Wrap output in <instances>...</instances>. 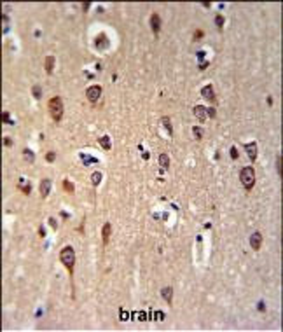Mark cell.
<instances>
[{
	"mask_svg": "<svg viewBox=\"0 0 283 332\" xmlns=\"http://www.w3.org/2000/svg\"><path fill=\"white\" fill-rule=\"evenodd\" d=\"M201 37H203V31H201V30H198V31H196V33H194V39L198 40V39H201Z\"/></svg>",
	"mask_w": 283,
	"mask_h": 332,
	"instance_id": "1f68e13d",
	"label": "cell"
},
{
	"mask_svg": "<svg viewBox=\"0 0 283 332\" xmlns=\"http://www.w3.org/2000/svg\"><path fill=\"white\" fill-rule=\"evenodd\" d=\"M47 108H49L51 117H53L56 123H60V121H61V117H63V100H61V98H60V96L51 98V100H49Z\"/></svg>",
	"mask_w": 283,
	"mask_h": 332,
	"instance_id": "7a4b0ae2",
	"label": "cell"
},
{
	"mask_svg": "<svg viewBox=\"0 0 283 332\" xmlns=\"http://www.w3.org/2000/svg\"><path fill=\"white\" fill-rule=\"evenodd\" d=\"M151 28H152V31H154L156 35L159 33V30H161V18H159V14H152L151 16Z\"/></svg>",
	"mask_w": 283,
	"mask_h": 332,
	"instance_id": "8992f818",
	"label": "cell"
},
{
	"mask_svg": "<svg viewBox=\"0 0 283 332\" xmlns=\"http://www.w3.org/2000/svg\"><path fill=\"white\" fill-rule=\"evenodd\" d=\"M206 115H210V117H215V115H217V110H215L213 107H210V108H206Z\"/></svg>",
	"mask_w": 283,
	"mask_h": 332,
	"instance_id": "484cf974",
	"label": "cell"
},
{
	"mask_svg": "<svg viewBox=\"0 0 283 332\" xmlns=\"http://www.w3.org/2000/svg\"><path fill=\"white\" fill-rule=\"evenodd\" d=\"M80 159L84 161V163H98V159H94L91 156H84V154H80Z\"/></svg>",
	"mask_w": 283,
	"mask_h": 332,
	"instance_id": "7402d4cb",
	"label": "cell"
},
{
	"mask_svg": "<svg viewBox=\"0 0 283 332\" xmlns=\"http://www.w3.org/2000/svg\"><path fill=\"white\" fill-rule=\"evenodd\" d=\"M192 133H194V137L198 138V140H199V138H203V129L198 128V126H196V128H192Z\"/></svg>",
	"mask_w": 283,
	"mask_h": 332,
	"instance_id": "603a6c76",
	"label": "cell"
},
{
	"mask_svg": "<svg viewBox=\"0 0 283 332\" xmlns=\"http://www.w3.org/2000/svg\"><path fill=\"white\" fill-rule=\"evenodd\" d=\"M4 142H5V145H11V143H12V142H11V138H9V137H7V138H5V140H4Z\"/></svg>",
	"mask_w": 283,
	"mask_h": 332,
	"instance_id": "e575fe53",
	"label": "cell"
},
{
	"mask_svg": "<svg viewBox=\"0 0 283 332\" xmlns=\"http://www.w3.org/2000/svg\"><path fill=\"white\" fill-rule=\"evenodd\" d=\"M161 123L164 124V128L168 129L170 137H171V135H173V128H171V123H170V119H168V117H163V119H161Z\"/></svg>",
	"mask_w": 283,
	"mask_h": 332,
	"instance_id": "ffe728a7",
	"label": "cell"
},
{
	"mask_svg": "<svg viewBox=\"0 0 283 332\" xmlns=\"http://www.w3.org/2000/svg\"><path fill=\"white\" fill-rule=\"evenodd\" d=\"M63 187H65V190L68 192V194H74L75 192V187H74V184H70V180H63Z\"/></svg>",
	"mask_w": 283,
	"mask_h": 332,
	"instance_id": "ac0fdd59",
	"label": "cell"
},
{
	"mask_svg": "<svg viewBox=\"0 0 283 332\" xmlns=\"http://www.w3.org/2000/svg\"><path fill=\"white\" fill-rule=\"evenodd\" d=\"M110 222H105V226H103V231H102V236H103V243H108V238H110Z\"/></svg>",
	"mask_w": 283,
	"mask_h": 332,
	"instance_id": "4fadbf2b",
	"label": "cell"
},
{
	"mask_svg": "<svg viewBox=\"0 0 283 332\" xmlns=\"http://www.w3.org/2000/svg\"><path fill=\"white\" fill-rule=\"evenodd\" d=\"M2 121H4V123H7V124H14L12 121L9 119V112H4V114H2Z\"/></svg>",
	"mask_w": 283,
	"mask_h": 332,
	"instance_id": "d4e9b609",
	"label": "cell"
},
{
	"mask_svg": "<svg viewBox=\"0 0 283 332\" xmlns=\"http://www.w3.org/2000/svg\"><path fill=\"white\" fill-rule=\"evenodd\" d=\"M98 142H100V145L103 147V149H105V151H108V149H110V138L107 137H102V138H98Z\"/></svg>",
	"mask_w": 283,
	"mask_h": 332,
	"instance_id": "e0dca14e",
	"label": "cell"
},
{
	"mask_svg": "<svg viewBox=\"0 0 283 332\" xmlns=\"http://www.w3.org/2000/svg\"><path fill=\"white\" fill-rule=\"evenodd\" d=\"M245 151H247L250 161H252V163H255V159H257V143L255 142L247 143V145H245Z\"/></svg>",
	"mask_w": 283,
	"mask_h": 332,
	"instance_id": "5b68a950",
	"label": "cell"
},
{
	"mask_svg": "<svg viewBox=\"0 0 283 332\" xmlns=\"http://www.w3.org/2000/svg\"><path fill=\"white\" fill-rule=\"evenodd\" d=\"M129 313H126V310H121V320H128Z\"/></svg>",
	"mask_w": 283,
	"mask_h": 332,
	"instance_id": "f546056e",
	"label": "cell"
},
{
	"mask_svg": "<svg viewBox=\"0 0 283 332\" xmlns=\"http://www.w3.org/2000/svg\"><path fill=\"white\" fill-rule=\"evenodd\" d=\"M281 166H283V159H281V156H278L276 157V171H278L280 177H281Z\"/></svg>",
	"mask_w": 283,
	"mask_h": 332,
	"instance_id": "44dd1931",
	"label": "cell"
},
{
	"mask_svg": "<svg viewBox=\"0 0 283 332\" xmlns=\"http://www.w3.org/2000/svg\"><path fill=\"white\" fill-rule=\"evenodd\" d=\"M239 180H241V184H243V187L247 190L252 189L253 184H255V171H253L252 166H245V168L239 171Z\"/></svg>",
	"mask_w": 283,
	"mask_h": 332,
	"instance_id": "3957f363",
	"label": "cell"
},
{
	"mask_svg": "<svg viewBox=\"0 0 283 332\" xmlns=\"http://www.w3.org/2000/svg\"><path fill=\"white\" fill-rule=\"evenodd\" d=\"M231 157H233V159H238V149H236V147H231Z\"/></svg>",
	"mask_w": 283,
	"mask_h": 332,
	"instance_id": "83f0119b",
	"label": "cell"
},
{
	"mask_svg": "<svg viewBox=\"0 0 283 332\" xmlns=\"http://www.w3.org/2000/svg\"><path fill=\"white\" fill-rule=\"evenodd\" d=\"M86 96H88V100L91 103L98 102L100 96H102V88H100V86H89V88L86 89Z\"/></svg>",
	"mask_w": 283,
	"mask_h": 332,
	"instance_id": "277c9868",
	"label": "cell"
},
{
	"mask_svg": "<svg viewBox=\"0 0 283 332\" xmlns=\"http://www.w3.org/2000/svg\"><path fill=\"white\" fill-rule=\"evenodd\" d=\"M39 234H40V236H46V231H44V227H40V229H39Z\"/></svg>",
	"mask_w": 283,
	"mask_h": 332,
	"instance_id": "836d02e7",
	"label": "cell"
},
{
	"mask_svg": "<svg viewBox=\"0 0 283 332\" xmlns=\"http://www.w3.org/2000/svg\"><path fill=\"white\" fill-rule=\"evenodd\" d=\"M259 310H261V311L266 310V308H264V302H259Z\"/></svg>",
	"mask_w": 283,
	"mask_h": 332,
	"instance_id": "d590c367",
	"label": "cell"
},
{
	"mask_svg": "<svg viewBox=\"0 0 283 332\" xmlns=\"http://www.w3.org/2000/svg\"><path fill=\"white\" fill-rule=\"evenodd\" d=\"M49 224H51V226H53V229H56V227H58V224H56V220H54V219H53V217L49 219Z\"/></svg>",
	"mask_w": 283,
	"mask_h": 332,
	"instance_id": "d6a6232c",
	"label": "cell"
},
{
	"mask_svg": "<svg viewBox=\"0 0 283 332\" xmlns=\"http://www.w3.org/2000/svg\"><path fill=\"white\" fill-rule=\"evenodd\" d=\"M18 187L21 192H25V194H30L31 192V185H30V182L26 180V178H19V182H18Z\"/></svg>",
	"mask_w": 283,
	"mask_h": 332,
	"instance_id": "9c48e42d",
	"label": "cell"
},
{
	"mask_svg": "<svg viewBox=\"0 0 283 332\" xmlns=\"http://www.w3.org/2000/svg\"><path fill=\"white\" fill-rule=\"evenodd\" d=\"M201 96L206 98V100H210V102H215V91H213L212 84L204 86V88L201 89Z\"/></svg>",
	"mask_w": 283,
	"mask_h": 332,
	"instance_id": "52a82bcc",
	"label": "cell"
},
{
	"mask_svg": "<svg viewBox=\"0 0 283 332\" xmlns=\"http://www.w3.org/2000/svg\"><path fill=\"white\" fill-rule=\"evenodd\" d=\"M215 25H217L218 28H222V26H224V16H220V14H218L217 18H215Z\"/></svg>",
	"mask_w": 283,
	"mask_h": 332,
	"instance_id": "cb8c5ba5",
	"label": "cell"
},
{
	"mask_svg": "<svg viewBox=\"0 0 283 332\" xmlns=\"http://www.w3.org/2000/svg\"><path fill=\"white\" fill-rule=\"evenodd\" d=\"M33 96L39 100L40 98V86H33Z\"/></svg>",
	"mask_w": 283,
	"mask_h": 332,
	"instance_id": "4316f807",
	"label": "cell"
},
{
	"mask_svg": "<svg viewBox=\"0 0 283 332\" xmlns=\"http://www.w3.org/2000/svg\"><path fill=\"white\" fill-rule=\"evenodd\" d=\"M250 245H252L253 250H259V248H261V245H262V234L261 233H253L252 238H250Z\"/></svg>",
	"mask_w": 283,
	"mask_h": 332,
	"instance_id": "ba28073f",
	"label": "cell"
},
{
	"mask_svg": "<svg viewBox=\"0 0 283 332\" xmlns=\"http://www.w3.org/2000/svg\"><path fill=\"white\" fill-rule=\"evenodd\" d=\"M159 164H161V168L163 170H166L170 166V157H168V154H161L159 156Z\"/></svg>",
	"mask_w": 283,
	"mask_h": 332,
	"instance_id": "2e32d148",
	"label": "cell"
},
{
	"mask_svg": "<svg viewBox=\"0 0 283 332\" xmlns=\"http://www.w3.org/2000/svg\"><path fill=\"white\" fill-rule=\"evenodd\" d=\"M156 318H157V320H163V318H164V313H163V311H156Z\"/></svg>",
	"mask_w": 283,
	"mask_h": 332,
	"instance_id": "4dcf8cb0",
	"label": "cell"
},
{
	"mask_svg": "<svg viewBox=\"0 0 283 332\" xmlns=\"http://www.w3.org/2000/svg\"><path fill=\"white\" fill-rule=\"evenodd\" d=\"M100 182H102V173H100V171H94L93 175H91V184H93V185H98Z\"/></svg>",
	"mask_w": 283,
	"mask_h": 332,
	"instance_id": "d6986e66",
	"label": "cell"
},
{
	"mask_svg": "<svg viewBox=\"0 0 283 332\" xmlns=\"http://www.w3.org/2000/svg\"><path fill=\"white\" fill-rule=\"evenodd\" d=\"M49 190H51V180L44 178V180L40 182V194H42V198H46L49 194Z\"/></svg>",
	"mask_w": 283,
	"mask_h": 332,
	"instance_id": "8fae6325",
	"label": "cell"
},
{
	"mask_svg": "<svg viewBox=\"0 0 283 332\" xmlns=\"http://www.w3.org/2000/svg\"><path fill=\"white\" fill-rule=\"evenodd\" d=\"M82 9H84V11L89 9V4H88V2H86V4H82Z\"/></svg>",
	"mask_w": 283,
	"mask_h": 332,
	"instance_id": "8d00e7d4",
	"label": "cell"
},
{
	"mask_svg": "<svg viewBox=\"0 0 283 332\" xmlns=\"http://www.w3.org/2000/svg\"><path fill=\"white\" fill-rule=\"evenodd\" d=\"M60 261H61L63 266L68 269V273L74 275V266H75V252H74V248L72 247L63 248L61 252H60Z\"/></svg>",
	"mask_w": 283,
	"mask_h": 332,
	"instance_id": "6da1fadb",
	"label": "cell"
},
{
	"mask_svg": "<svg viewBox=\"0 0 283 332\" xmlns=\"http://www.w3.org/2000/svg\"><path fill=\"white\" fill-rule=\"evenodd\" d=\"M44 66H46V72H47V74H53V66H54V56H51V54H49V56L46 58V61H44Z\"/></svg>",
	"mask_w": 283,
	"mask_h": 332,
	"instance_id": "5bb4252c",
	"label": "cell"
},
{
	"mask_svg": "<svg viewBox=\"0 0 283 332\" xmlns=\"http://www.w3.org/2000/svg\"><path fill=\"white\" fill-rule=\"evenodd\" d=\"M194 115L198 117L201 123H204V119H206V108H204L203 105H198V107H194Z\"/></svg>",
	"mask_w": 283,
	"mask_h": 332,
	"instance_id": "7c38bea8",
	"label": "cell"
},
{
	"mask_svg": "<svg viewBox=\"0 0 283 332\" xmlns=\"http://www.w3.org/2000/svg\"><path fill=\"white\" fill-rule=\"evenodd\" d=\"M23 157H25V161H28V163H33V161H35V154H33V151H30V149H25V151H23Z\"/></svg>",
	"mask_w": 283,
	"mask_h": 332,
	"instance_id": "9a60e30c",
	"label": "cell"
},
{
	"mask_svg": "<svg viewBox=\"0 0 283 332\" xmlns=\"http://www.w3.org/2000/svg\"><path fill=\"white\" fill-rule=\"evenodd\" d=\"M161 296H163L164 301L171 306V302H173V288L171 287H164L163 290H161Z\"/></svg>",
	"mask_w": 283,
	"mask_h": 332,
	"instance_id": "30bf717a",
	"label": "cell"
},
{
	"mask_svg": "<svg viewBox=\"0 0 283 332\" xmlns=\"http://www.w3.org/2000/svg\"><path fill=\"white\" fill-rule=\"evenodd\" d=\"M46 159H47V161H49V163H53V161H54V159H56V154H54V152H49V154H47V156H46Z\"/></svg>",
	"mask_w": 283,
	"mask_h": 332,
	"instance_id": "f1b7e54d",
	"label": "cell"
}]
</instances>
